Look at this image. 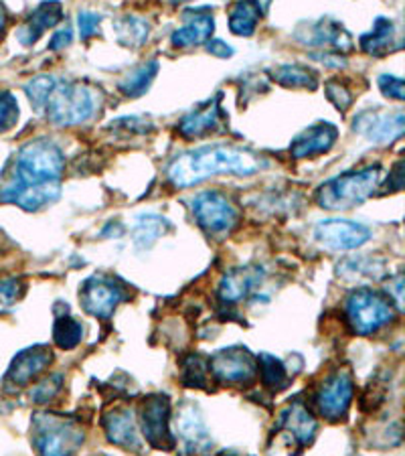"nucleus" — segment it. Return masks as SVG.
I'll return each instance as SVG.
<instances>
[{"label": "nucleus", "instance_id": "obj_43", "mask_svg": "<svg viewBox=\"0 0 405 456\" xmlns=\"http://www.w3.org/2000/svg\"><path fill=\"white\" fill-rule=\"evenodd\" d=\"M207 49H209V53L217 55V57H231V53H233L231 47L227 45L225 41H221V39H213V41H209Z\"/></svg>", "mask_w": 405, "mask_h": 456}, {"label": "nucleus", "instance_id": "obj_10", "mask_svg": "<svg viewBox=\"0 0 405 456\" xmlns=\"http://www.w3.org/2000/svg\"><path fill=\"white\" fill-rule=\"evenodd\" d=\"M209 371L223 386H247L257 375V359L246 347H225L211 357Z\"/></svg>", "mask_w": 405, "mask_h": 456}, {"label": "nucleus", "instance_id": "obj_37", "mask_svg": "<svg viewBox=\"0 0 405 456\" xmlns=\"http://www.w3.org/2000/svg\"><path fill=\"white\" fill-rule=\"evenodd\" d=\"M327 95H328V100L333 102L338 112L344 114L352 106V94H351V90L344 84L335 82V79H333V82L327 84Z\"/></svg>", "mask_w": 405, "mask_h": 456}, {"label": "nucleus", "instance_id": "obj_21", "mask_svg": "<svg viewBox=\"0 0 405 456\" xmlns=\"http://www.w3.org/2000/svg\"><path fill=\"white\" fill-rule=\"evenodd\" d=\"M338 132L328 122H319L314 124L304 132L294 138L290 144V152L294 159H311L316 157V154H322L330 151V146L336 142Z\"/></svg>", "mask_w": 405, "mask_h": 456}, {"label": "nucleus", "instance_id": "obj_42", "mask_svg": "<svg viewBox=\"0 0 405 456\" xmlns=\"http://www.w3.org/2000/svg\"><path fill=\"white\" fill-rule=\"evenodd\" d=\"M392 183H387V189L392 191V193H395V191H401L403 187V163H395L392 175H389V179Z\"/></svg>", "mask_w": 405, "mask_h": 456}, {"label": "nucleus", "instance_id": "obj_20", "mask_svg": "<svg viewBox=\"0 0 405 456\" xmlns=\"http://www.w3.org/2000/svg\"><path fill=\"white\" fill-rule=\"evenodd\" d=\"M182 20L185 25L173 33V45L181 49L203 45L205 41H209L213 28H215V20L207 9H189L182 12Z\"/></svg>", "mask_w": 405, "mask_h": 456}, {"label": "nucleus", "instance_id": "obj_34", "mask_svg": "<svg viewBox=\"0 0 405 456\" xmlns=\"http://www.w3.org/2000/svg\"><path fill=\"white\" fill-rule=\"evenodd\" d=\"M61 387H63V375L61 373L47 375V378H43L39 384H36L31 389V400L35 403H39V406H43V403L53 402L59 395V392H61Z\"/></svg>", "mask_w": 405, "mask_h": 456}, {"label": "nucleus", "instance_id": "obj_25", "mask_svg": "<svg viewBox=\"0 0 405 456\" xmlns=\"http://www.w3.org/2000/svg\"><path fill=\"white\" fill-rule=\"evenodd\" d=\"M395 39V25L392 19L377 17L369 33H365L359 39L360 49L369 55H385L393 47Z\"/></svg>", "mask_w": 405, "mask_h": 456}, {"label": "nucleus", "instance_id": "obj_39", "mask_svg": "<svg viewBox=\"0 0 405 456\" xmlns=\"http://www.w3.org/2000/svg\"><path fill=\"white\" fill-rule=\"evenodd\" d=\"M100 23H101V17L98 12H92V11H81L77 14V27H79V35L81 39H90L95 33L100 31Z\"/></svg>", "mask_w": 405, "mask_h": 456}, {"label": "nucleus", "instance_id": "obj_17", "mask_svg": "<svg viewBox=\"0 0 405 456\" xmlns=\"http://www.w3.org/2000/svg\"><path fill=\"white\" fill-rule=\"evenodd\" d=\"M263 282V268L254 266H238L231 268L227 274L221 278L219 284V300L223 305H238L246 300L249 294L255 292L257 286Z\"/></svg>", "mask_w": 405, "mask_h": 456}, {"label": "nucleus", "instance_id": "obj_9", "mask_svg": "<svg viewBox=\"0 0 405 456\" xmlns=\"http://www.w3.org/2000/svg\"><path fill=\"white\" fill-rule=\"evenodd\" d=\"M193 216L197 224L209 233H223L233 230V225L238 224L239 211L235 208L230 197L217 191H205L198 193L193 203Z\"/></svg>", "mask_w": 405, "mask_h": 456}, {"label": "nucleus", "instance_id": "obj_31", "mask_svg": "<svg viewBox=\"0 0 405 456\" xmlns=\"http://www.w3.org/2000/svg\"><path fill=\"white\" fill-rule=\"evenodd\" d=\"M257 370H260L263 386L270 389H282L288 386V371H286V365L279 362L278 357L271 355H262L257 357Z\"/></svg>", "mask_w": 405, "mask_h": 456}, {"label": "nucleus", "instance_id": "obj_23", "mask_svg": "<svg viewBox=\"0 0 405 456\" xmlns=\"http://www.w3.org/2000/svg\"><path fill=\"white\" fill-rule=\"evenodd\" d=\"M279 424H282V428L288 430L300 444L312 443L316 434V420L304 402H292L290 406L284 410L282 418H279Z\"/></svg>", "mask_w": 405, "mask_h": 456}, {"label": "nucleus", "instance_id": "obj_36", "mask_svg": "<svg viewBox=\"0 0 405 456\" xmlns=\"http://www.w3.org/2000/svg\"><path fill=\"white\" fill-rule=\"evenodd\" d=\"M19 104L11 92H0V134L17 126Z\"/></svg>", "mask_w": 405, "mask_h": 456}, {"label": "nucleus", "instance_id": "obj_22", "mask_svg": "<svg viewBox=\"0 0 405 456\" xmlns=\"http://www.w3.org/2000/svg\"><path fill=\"white\" fill-rule=\"evenodd\" d=\"M63 17V9L59 3H43L31 12V17L25 20V25L19 28V41L23 45H33L39 41V37L47 31V28L55 27Z\"/></svg>", "mask_w": 405, "mask_h": 456}, {"label": "nucleus", "instance_id": "obj_11", "mask_svg": "<svg viewBox=\"0 0 405 456\" xmlns=\"http://www.w3.org/2000/svg\"><path fill=\"white\" fill-rule=\"evenodd\" d=\"M352 395H355V381H352L351 371L338 370L322 381L319 394H316V408L328 422H338L347 416Z\"/></svg>", "mask_w": 405, "mask_h": 456}, {"label": "nucleus", "instance_id": "obj_24", "mask_svg": "<svg viewBox=\"0 0 405 456\" xmlns=\"http://www.w3.org/2000/svg\"><path fill=\"white\" fill-rule=\"evenodd\" d=\"M112 27L117 43L128 49H138L149 41L150 23L142 17H136V14H126V17L116 19Z\"/></svg>", "mask_w": 405, "mask_h": 456}, {"label": "nucleus", "instance_id": "obj_4", "mask_svg": "<svg viewBox=\"0 0 405 456\" xmlns=\"http://www.w3.org/2000/svg\"><path fill=\"white\" fill-rule=\"evenodd\" d=\"M98 108L100 94L93 87L76 82H57L43 110L51 124L59 128H69L90 120Z\"/></svg>", "mask_w": 405, "mask_h": 456}, {"label": "nucleus", "instance_id": "obj_28", "mask_svg": "<svg viewBox=\"0 0 405 456\" xmlns=\"http://www.w3.org/2000/svg\"><path fill=\"white\" fill-rule=\"evenodd\" d=\"M262 12V6L257 3H238L230 12V31L238 37H252Z\"/></svg>", "mask_w": 405, "mask_h": 456}, {"label": "nucleus", "instance_id": "obj_44", "mask_svg": "<svg viewBox=\"0 0 405 456\" xmlns=\"http://www.w3.org/2000/svg\"><path fill=\"white\" fill-rule=\"evenodd\" d=\"M4 27H6V11H4V6L0 4V37H3Z\"/></svg>", "mask_w": 405, "mask_h": 456}, {"label": "nucleus", "instance_id": "obj_3", "mask_svg": "<svg viewBox=\"0 0 405 456\" xmlns=\"http://www.w3.org/2000/svg\"><path fill=\"white\" fill-rule=\"evenodd\" d=\"M381 183V167H365L360 171H349L335 176L316 189L314 200L322 209L344 211L365 203L375 195Z\"/></svg>", "mask_w": 405, "mask_h": 456}, {"label": "nucleus", "instance_id": "obj_18", "mask_svg": "<svg viewBox=\"0 0 405 456\" xmlns=\"http://www.w3.org/2000/svg\"><path fill=\"white\" fill-rule=\"evenodd\" d=\"M101 426H104L106 436L112 444L126 448V451L136 452L142 448V440L138 434V424L134 411L128 408H114L109 410L101 418Z\"/></svg>", "mask_w": 405, "mask_h": 456}, {"label": "nucleus", "instance_id": "obj_45", "mask_svg": "<svg viewBox=\"0 0 405 456\" xmlns=\"http://www.w3.org/2000/svg\"><path fill=\"white\" fill-rule=\"evenodd\" d=\"M219 456H231V454H219Z\"/></svg>", "mask_w": 405, "mask_h": 456}, {"label": "nucleus", "instance_id": "obj_15", "mask_svg": "<svg viewBox=\"0 0 405 456\" xmlns=\"http://www.w3.org/2000/svg\"><path fill=\"white\" fill-rule=\"evenodd\" d=\"M51 362H53V351L45 347V345H35V347L20 351L12 359L9 371H6V389H19L31 384L36 375L47 370Z\"/></svg>", "mask_w": 405, "mask_h": 456}, {"label": "nucleus", "instance_id": "obj_5", "mask_svg": "<svg viewBox=\"0 0 405 456\" xmlns=\"http://www.w3.org/2000/svg\"><path fill=\"white\" fill-rule=\"evenodd\" d=\"M31 434L39 456H73L85 438L76 418L57 411H36Z\"/></svg>", "mask_w": 405, "mask_h": 456}, {"label": "nucleus", "instance_id": "obj_38", "mask_svg": "<svg viewBox=\"0 0 405 456\" xmlns=\"http://www.w3.org/2000/svg\"><path fill=\"white\" fill-rule=\"evenodd\" d=\"M379 84V90L381 94L385 95V98H392L397 102H403L405 98V92H403V79L401 77H395V76H381L377 79Z\"/></svg>", "mask_w": 405, "mask_h": 456}, {"label": "nucleus", "instance_id": "obj_12", "mask_svg": "<svg viewBox=\"0 0 405 456\" xmlns=\"http://www.w3.org/2000/svg\"><path fill=\"white\" fill-rule=\"evenodd\" d=\"M294 39L302 45L333 47L336 53H349L355 47L347 28L333 19H319L314 23H300L294 28Z\"/></svg>", "mask_w": 405, "mask_h": 456}, {"label": "nucleus", "instance_id": "obj_1", "mask_svg": "<svg viewBox=\"0 0 405 456\" xmlns=\"http://www.w3.org/2000/svg\"><path fill=\"white\" fill-rule=\"evenodd\" d=\"M65 157L49 138H35L20 146L12 176L0 189V201L14 203L25 211H39L57 201L61 193Z\"/></svg>", "mask_w": 405, "mask_h": 456}, {"label": "nucleus", "instance_id": "obj_6", "mask_svg": "<svg viewBox=\"0 0 405 456\" xmlns=\"http://www.w3.org/2000/svg\"><path fill=\"white\" fill-rule=\"evenodd\" d=\"M347 319L357 335H371L395 319V308L385 294L359 289L347 298Z\"/></svg>", "mask_w": 405, "mask_h": 456}, {"label": "nucleus", "instance_id": "obj_2", "mask_svg": "<svg viewBox=\"0 0 405 456\" xmlns=\"http://www.w3.org/2000/svg\"><path fill=\"white\" fill-rule=\"evenodd\" d=\"M268 167L270 160L254 151L217 144L176 154L168 163L166 179L176 189H189L215 175L249 176Z\"/></svg>", "mask_w": 405, "mask_h": 456}, {"label": "nucleus", "instance_id": "obj_8", "mask_svg": "<svg viewBox=\"0 0 405 456\" xmlns=\"http://www.w3.org/2000/svg\"><path fill=\"white\" fill-rule=\"evenodd\" d=\"M124 300H126V289L108 276L87 278L79 289L81 306L95 319H109Z\"/></svg>", "mask_w": 405, "mask_h": 456}, {"label": "nucleus", "instance_id": "obj_33", "mask_svg": "<svg viewBox=\"0 0 405 456\" xmlns=\"http://www.w3.org/2000/svg\"><path fill=\"white\" fill-rule=\"evenodd\" d=\"M57 79L53 76H36L31 82L25 84V94L27 98L31 100V106L35 110H43L47 104V98L51 90H53Z\"/></svg>", "mask_w": 405, "mask_h": 456}, {"label": "nucleus", "instance_id": "obj_32", "mask_svg": "<svg viewBox=\"0 0 405 456\" xmlns=\"http://www.w3.org/2000/svg\"><path fill=\"white\" fill-rule=\"evenodd\" d=\"M209 375H211L209 363L205 362L203 357H198V355L185 357V362H182V381H185L189 387L207 389Z\"/></svg>", "mask_w": 405, "mask_h": 456}, {"label": "nucleus", "instance_id": "obj_27", "mask_svg": "<svg viewBox=\"0 0 405 456\" xmlns=\"http://www.w3.org/2000/svg\"><path fill=\"white\" fill-rule=\"evenodd\" d=\"M271 79H276L284 87H304V90H316L319 86V73L314 69L302 68V65H278L270 71Z\"/></svg>", "mask_w": 405, "mask_h": 456}, {"label": "nucleus", "instance_id": "obj_14", "mask_svg": "<svg viewBox=\"0 0 405 456\" xmlns=\"http://www.w3.org/2000/svg\"><path fill=\"white\" fill-rule=\"evenodd\" d=\"M352 128L375 144H392L403 136V112L389 114L379 110H365L355 116Z\"/></svg>", "mask_w": 405, "mask_h": 456}, {"label": "nucleus", "instance_id": "obj_16", "mask_svg": "<svg viewBox=\"0 0 405 456\" xmlns=\"http://www.w3.org/2000/svg\"><path fill=\"white\" fill-rule=\"evenodd\" d=\"M176 438L181 440L182 451L187 454H203L211 448L207 426L203 422L201 411L193 403L181 408L179 414H176Z\"/></svg>", "mask_w": 405, "mask_h": 456}, {"label": "nucleus", "instance_id": "obj_30", "mask_svg": "<svg viewBox=\"0 0 405 456\" xmlns=\"http://www.w3.org/2000/svg\"><path fill=\"white\" fill-rule=\"evenodd\" d=\"M166 219L160 216H142L136 219L134 225V241L138 248H150L166 232Z\"/></svg>", "mask_w": 405, "mask_h": 456}, {"label": "nucleus", "instance_id": "obj_13", "mask_svg": "<svg viewBox=\"0 0 405 456\" xmlns=\"http://www.w3.org/2000/svg\"><path fill=\"white\" fill-rule=\"evenodd\" d=\"M314 238L328 249H357L369 241L371 232L349 219H324L316 224Z\"/></svg>", "mask_w": 405, "mask_h": 456}, {"label": "nucleus", "instance_id": "obj_35", "mask_svg": "<svg viewBox=\"0 0 405 456\" xmlns=\"http://www.w3.org/2000/svg\"><path fill=\"white\" fill-rule=\"evenodd\" d=\"M27 290L25 281L20 278H6V281H0V314L9 313L11 308L23 298Z\"/></svg>", "mask_w": 405, "mask_h": 456}, {"label": "nucleus", "instance_id": "obj_7", "mask_svg": "<svg viewBox=\"0 0 405 456\" xmlns=\"http://www.w3.org/2000/svg\"><path fill=\"white\" fill-rule=\"evenodd\" d=\"M140 424L144 438L158 451L174 448L171 434V400L165 394H150L140 403Z\"/></svg>", "mask_w": 405, "mask_h": 456}, {"label": "nucleus", "instance_id": "obj_41", "mask_svg": "<svg viewBox=\"0 0 405 456\" xmlns=\"http://www.w3.org/2000/svg\"><path fill=\"white\" fill-rule=\"evenodd\" d=\"M71 43V28L69 27H63L59 28V31L51 37L49 41V49L51 51H59V49H65Z\"/></svg>", "mask_w": 405, "mask_h": 456}, {"label": "nucleus", "instance_id": "obj_40", "mask_svg": "<svg viewBox=\"0 0 405 456\" xmlns=\"http://www.w3.org/2000/svg\"><path fill=\"white\" fill-rule=\"evenodd\" d=\"M311 57L330 69H343L347 65V57L336 53V51H319V53H312Z\"/></svg>", "mask_w": 405, "mask_h": 456}, {"label": "nucleus", "instance_id": "obj_29", "mask_svg": "<svg viewBox=\"0 0 405 456\" xmlns=\"http://www.w3.org/2000/svg\"><path fill=\"white\" fill-rule=\"evenodd\" d=\"M81 337H84V329L68 311H65V314H57L53 327V341L57 343V347L65 351L76 349L81 343Z\"/></svg>", "mask_w": 405, "mask_h": 456}, {"label": "nucleus", "instance_id": "obj_26", "mask_svg": "<svg viewBox=\"0 0 405 456\" xmlns=\"http://www.w3.org/2000/svg\"><path fill=\"white\" fill-rule=\"evenodd\" d=\"M157 73H158V61H149V63L138 65V68L132 69L126 77L120 79L117 90L126 95V98H138V95L149 92V87L152 86Z\"/></svg>", "mask_w": 405, "mask_h": 456}, {"label": "nucleus", "instance_id": "obj_19", "mask_svg": "<svg viewBox=\"0 0 405 456\" xmlns=\"http://www.w3.org/2000/svg\"><path fill=\"white\" fill-rule=\"evenodd\" d=\"M221 120H223V112H221V100L217 95V98L198 104L195 110L182 116L179 122V134L187 141H195V138L207 136L219 130Z\"/></svg>", "mask_w": 405, "mask_h": 456}]
</instances>
